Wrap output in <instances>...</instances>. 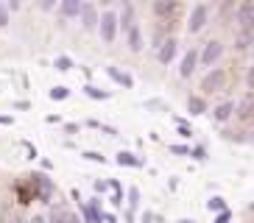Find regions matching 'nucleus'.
Masks as SVG:
<instances>
[{
  "label": "nucleus",
  "instance_id": "39",
  "mask_svg": "<svg viewBox=\"0 0 254 223\" xmlns=\"http://www.w3.org/2000/svg\"><path fill=\"white\" fill-rule=\"evenodd\" d=\"M64 131H67V134H75V131H78V123H67V126H64Z\"/></svg>",
  "mask_w": 254,
  "mask_h": 223
},
{
  "label": "nucleus",
  "instance_id": "1",
  "mask_svg": "<svg viewBox=\"0 0 254 223\" xmlns=\"http://www.w3.org/2000/svg\"><path fill=\"white\" fill-rule=\"evenodd\" d=\"M226 84H229V70H224V67H212V70L201 78V92H204V95L224 92Z\"/></svg>",
  "mask_w": 254,
  "mask_h": 223
},
{
  "label": "nucleus",
  "instance_id": "3",
  "mask_svg": "<svg viewBox=\"0 0 254 223\" xmlns=\"http://www.w3.org/2000/svg\"><path fill=\"white\" fill-rule=\"evenodd\" d=\"M209 6L207 3H195L193 8H190V17H187V34H198V31H204V25L209 22Z\"/></svg>",
  "mask_w": 254,
  "mask_h": 223
},
{
  "label": "nucleus",
  "instance_id": "32",
  "mask_svg": "<svg viewBox=\"0 0 254 223\" xmlns=\"http://www.w3.org/2000/svg\"><path fill=\"white\" fill-rule=\"evenodd\" d=\"M246 84H249V92H254V64L249 67V73H246Z\"/></svg>",
  "mask_w": 254,
  "mask_h": 223
},
{
  "label": "nucleus",
  "instance_id": "12",
  "mask_svg": "<svg viewBox=\"0 0 254 223\" xmlns=\"http://www.w3.org/2000/svg\"><path fill=\"white\" fill-rule=\"evenodd\" d=\"M48 221L51 223H78V215H75L73 209H67V207H53Z\"/></svg>",
  "mask_w": 254,
  "mask_h": 223
},
{
  "label": "nucleus",
  "instance_id": "38",
  "mask_svg": "<svg viewBox=\"0 0 254 223\" xmlns=\"http://www.w3.org/2000/svg\"><path fill=\"white\" fill-rule=\"evenodd\" d=\"M23 148L28 151V156H31V159H37V148H34V145H31V142H23Z\"/></svg>",
  "mask_w": 254,
  "mask_h": 223
},
{
  "label": "nucleus",
  "instance_id": "10",
  "mask_svg": "<svg viewBox=\"0 0 254 223\" xmlns=\"http://www.w3.org/2000/svg\"><path fill=\"white\" fill-rule=\"evenodd\" d=\"M195 67H198V51H193V48H190V51L185 53V56H182V64H179V78H190V75L195 73Z\"/></svg>",
  "mask_w": 254,
  "mask_h": 223
},
{
  "label": "nucleus",
  "instance_id": "22",
  "mask_svg": "<svg viewBox=\"0 0 254 223\" xmlns=\"http://www.w3.org/2000/svg\"><path fill=\"white\" fill-rule=\"evenodd\" d=\"M48 95H51V101H67V98H70V89L64 87V84H59V87H53Z\"/></svg>",
  "mask_w": 254,
  "mask_h": 223
},
{
  "label": "nucleus",
  "instance_id": "24",
  "mask_svg": "<svg viewBox=\"0 0 254 223\" xmlns=\"http://www.w3.org/2000/svg\"><path fill=\"white\" fill-rule=\"evenodd\" d=\"M53 67H56L59 73H67V70H73V59H70V56H56Z\"/></svg>",
  "mask_w": 254,
  "mask_h": 223
},
{
  "label": "nucleus",
  "instance_id": "40",
  "mask_svg": "<svg viewBox=\"0 0 254 223\" xmlns=\"http://www.w3.org/2000/svg\"><path fill=\"white\" fill-rule=\"evenodd\" d=\"M6 8H8V11H17V8H20V3H17V0H8Z\"/></svg>",
  "mask_w": 254,
  "mask_h": 223
},
{
  "label": "nucleus",
  "instance_id": "35",
  "mask_svg": "<svg viewBox=\"0 0 254 223\" xmlns=\"http://www.w3.org/2000/svg\"><path fill=\"white\" fill-rule=\"evenodd\" d=\"M39 8H42V11H53V8H56V3H53V0H42V3H39Z\"/></svg>",
  "mask_w": 254,
  "mask_h": 223
},
{
  "label": "nucleus",
  "instance_id": "19",
  "mask_svg": "<svg viewBox=\"0 0 254 223\" xmlns=\"http://www.w3.org/2000/svg\"><path fill=\"white\" fill-rule=\"evenodd\" d=\"M187 112H190V114H204V112H207V101H204V95H190L187 98Z\"/></svg>",
  "mask_w": 254,
  "mask_h": 223
},
{
  "label": "nucleus",
  "instance_id": "2",
  "mask_svg": "<svg viewBox=\"0 0 254 223\" xmlns=\"http://www.w3.org/2000/svg\"><path fill=\"white\" fill-rule=\"evenodd\" d=\"M28 181H31V190H34V198L51 204L53 193H56V184H53L51 178L45 173H34V176H28Z\"/></svg>",
  "mask_w": 254,
  "mask_h": 223
},
{
  "label": "nucleus",
  "instance_id": "33",
  "mask_svg": "<svg viewBox=\"0 0 254 223\" xmlns=\"http://www.w3.org/2000/svg\"><path fill=\"white\" fill-rule=\"evenodd\" d=\"M168 151H171V154H190L187 145H168Z\"/></svg>",
  "mask_w": 254,
  "mask_h": 223
},
{
  "label": "nucleus",
  "instance_id": "5",
  "mask_svg": "<svg viewBox=\"0 0 254 223\" xmlns=\"http://www.w3.org/2000/svg\"><path fill=\"white\" fill-rule=\"evenodd\" d=\"M221 56H224V42H221V39H209V42H204L201 51H198V64L212 70V64H215Z\"/></svg>",
  "mask_w": 254,
  "mask_h": 223
},
{
  "label": "nucleus",
  "instance_id": "7",
  "mask_svg": "<svg viewBox=\"0 0 254 223\" xmlns=\"http://www.w3.org/2000/svg\"><path fill=\"white\" fill-rule=\"evenodd\" d=\"M78 22H81L84 31H98V22H101V14L92 3H84L81 6V14H78Z\"/></svg>",
  "mask_w": 254,
  "mask_h": 223
},
{
  "label": "nucleus",
  "instance_id": "41",
  "mask_svg": "<svg viewBox=\"0 0 254 223\" xmlns=\"http://www.w3.org/2000/svg\"><path fill=\"white\" fill-rule=\"evenodd\" d=\"M0 123H3V126H11V117H6V114H0Z\"/></svg>",
  "mask_w": 254,
  "mask_h": 223
},
{
  "label": "nucleus",
  "instance_id": "14",
  "mask_svg": "<svg viewBox=\"0 0 254 223\" xmlns=\"http://www.w3.org/2000/svg\"><path fill=\"white\" fill-rule=\"evenodd\" d=\"M81 0H62L59 3V14H62V20H70V17H78L81 14Z\"/></svg>",
  "mask_w": 254,
  "mask_h": 223
},
{
  "label": "nucleus",
  "instance_id": "15",
  "mask_svg": "<svg viewBox=\"0 0 254 223\" xmlns=\"http://www.w3.org/2000/svg\"><path fill=\"white\" fill-rule=\"evenodd\" d=\"M179 3H171V0H168V3H165V0H157V3H154V14L159 17V20H165V17H173V14H179Z\"/></svg>",
  "mask_w": 254,
  "mask_h": 223
},
{
  "label": "nucleus",
  "instance_id": "42",
  "mask_svg": "<svg viewBox=\"0 0 254 223\" xmlns=\"http://www.w3.org/2000/svg\"><path fill=\"white\" fill-rule=\"evenodd\" d=\"M104 221L106 223H118V218H115V215H104Z\"/></svg>",
  "mask_w": 254,
  "mask_h": 223
},
{
  "label": "nucleus",
  "instance_id": "25",
  "mask_svg": "<svg viewBox=\"0 0 254 223\" xmlns=\"http://www.w3.org/2000/svg\"><path fill=\"white\" fill-rule=\"evenodd\" d=\"M128 212H134L137 207H140V190H137V187H128Z\"/></svg>",
  "mask_w": 254,
  "mask_h": 223
},
{
  "label": "nucleus",
  "instance_id": "17",
  "mask_svg": "<svg viewBox=\"0 0 254 223\" xmlns=\"http://www.w3.org/2000/svg\"><path fill=\"white\" fill-rule=\"evenodd\" d=\"M118 20H120V28H123V34H126V31H131V28L137 25V22H134V6H131V3H123V11L118 14Z\"/></svg>",
  "mask_w": 254,
  "mask_h": 223
},
{
  "label": "nucleus",
  "instance_id": "11",
  "mask_svg": "<svg viewBox=\"0 0 254 223\" xmlns=\"http://www.w3.org/2000/svg\"><path fill=\"white\" fill-rule=\"evenodd\" d=\"M235 117V101H221L218 106H212V120L215 123H229V120Z\"/></svg>",
  "mask_w": 254,
  "mask_h": 223
},
{
  "label": "nucleus",
  "instance_id": "8",
  "mask_svg": "<svg viewBox=\"0 0 254 223\" xmlns=\"http://www.w3.org/2000/svg\"><path fill=\"white\" fill-rule=\"evenodd\" d=\"M176 53H179V42H176V37H168L162 45H159L157 61H159V64H171V61L176 59Z\"/></svg>",
  "mask_w": 254,
  "mask_h": 223
},
{
  "label": "nucleus",
  "instance_id": "44",
  "mask_svg": "<svg viewBox=\"0 0 254 223\" xmlns=\"http://www.w3.org/2000/svg\"><path fill=\"white\" fill-rule=\"evenodd\" d=\"M176 223H195V221H190V218H182V221H176Z\"/></svg>",
  "mask_w": 254,
  "mask_h": 223
},
{
  "label": "nucleus",
  "instance_id": "28",
  "mask_svg": "<svg viewBox=\"0 0 254 223\" xmlns=\"http://www.w3.org/2000/svg\"><path fill=\"white\" fill-rule=\"evenodd\" d=\"M249 42H252V34H243V31H240V34H238V42H235V45H238V51H246Z\"/></svg>",
  "mask_w": 254,
  "mask_h": 223
},
{
  "label": "nucleus",
  "instance_id": "4",
  "mask_svg": "<svg viewBox=\"0 0 254 223\" xmlns=\"http://www.w3.org/2000/svg\"><path fill=\"white\" fill-rule=\"evenodd\" d=\"M118 31H120V20L115 11H104L101 14V22H98V34H101V39H104L106 45H112L115 39H118Z\"/></svg>",
  "mask_w": 254,
  "mask_h": 223
},
{
  "label": "nucleus",
  "instance_id": "43",
  "mask_svg": "<svg viewBox=\"0 0 254 223\" xmlns=\"http://www.w3.org/2000/svg\"><path fill=\"white\" fill-rule=\"evenodd\" d=\"M249 142H252V145H254V128H252V131H249Z\"/></svg>",
  "mask_w": 254,
  "mask_h": 223
},
{
  "label": "nucleus",
  "instance_id": "21",
  "mask_svg": "<svg viewBox=\"0 0 254 223\" xmlns=\"http://www.w3.org/2000/svg\"><path fill=\"white\" fill-rule=\"evenodd\" d=\"M207 209H209V212H218V215H221V212H226V201L221 198V195H212V198L207 201Z\"/></svg>",
  "mask_w": 254,
  "mask_h": 223
},
{
  "label": "nucleus",
  "instance_id": "16",
  "mask_svg": "<svg viewBox=\"0 0 254 223\" xmlns=\"http://www.w3.org/2000/svg\"><path fill=\"white\" fill-rule=\"evenodd\" d=\"M115 162L120 165V167H142V159L137 154H131V151H118V156H115Z\"/></svg>",
  "mask_w": 254,
  "mask_h": 223
},
{
  "label": "nucleus",
  "instance_id": "9",
  "mask_svg": "<svg viewBox=\"0 0 254 223\" xmlns=\"http://www.w3.org/2000/svg\"><path fill=\"white\" fill-rule=\"evenodd\" d=\"M235 114H238V120H254V92H246L235 104Z\"/></svg>",
  "mask_w": 254,
  "mask_h": 223
},
{
  "label": "nucleus",
  "instance_id": "34",
  "mask_svg": "<svg viewBox=\"0 0 254 223\" xmlns=\"http://www.w3.org/2000/svg\"><path fill=\"white\" fill-rule=\"evenodd\" d=\"M229 209H226V212H221V215H215V221H212V223H229Z\"/></svg>",
  "mask_w": 254,
  "mask_h": 223
},
{
  "label": "nucleus",
  "instance_id": "31",
  "mask_svg": "<svg viewBox=\"0 0 254 223\" xmlns=\"http://www.w3.org/2000/svg\"><path fill=\"white\" fill-rule=\"evenodd\" d=\"M190 156H195L198 162H204V159H207V151H204L201 145H198V148H193V151H190Z\"/></svg>",
  "mask_w": 254,
  "mask_h": 223
},
{
  "label": "nucleus",
  "instance_id": "37",
  "mask_svg": "<svg viewBox=\"0 0 254 223\" xmlns=\"http://www.w3.org/2000/svg\"><path fill=\"white\" fill-rule=\"evenodd\" d=\"M109 190V181H95V193H106Z\"/></svg>",
  "mask_w": 254,
  "mask_h": 223
},
{
  "label": "nucleus",
  "instance_id": "6",
  "mask_svg": "<svg viewBox=\"0 0 254 223\" xmlns=\"http://www.w3.org/2000/svg\"><path fill=\"white\" fill-rule=\"evenodd\" d=\"M235 22L243 34H252L254 31V0H246L235 8Z\"/></svg>",
  "mask_w": 254,
  "mask_h": 223
},
{
  "label": "nucleus",
  "instance_id": "26",
  "mask_svg": "<svg viewBox=\"0 0 254 223\" xmlns=\"http://www.w3.org/2000/svg\"><path fill=\"white\" fill-rule=\"evenodd\" d=\"M145 109H162V112H171V106L165 104V101H159V98H151V101H145Z\"/></svg>",
  "mask_w": 254,
  "mask_h": 223
},
{
  "label": "nucleus",
  "instance_id": "13",
  "mask_svg": "<svg viewBox=\"0 0 254 223\" xmlns=\"http://www.w3.org/2000/svg\"><path fill=\"white\" fill-rule=\"evenodd\" d=\"M106 75H109V78H112L115 84H120V87H126V89H131V87H134V78H131L128 73H123V70H118L115 64H109V67H106Z\"/></svg>",
  "mask_w": 254,
  "mask_h": 223
},
{
  "label": "nucleus",
  "instance_id": "18",
  "mask_svg": "<svg viewBox=\"0 0 254 223\" xmlns=\"http://www.w3.org/2000/svg\"><path fill=\"white\" fill-rule=\"evenodd\" d=\"M126 42H128V51L131 53L142 51V31H140V25H134L131 31H126Z\"/></svg>",
  "mask_w": 254,
  "mask_h": 223
},
{
  "label": "nucleus",
  "instance_id": "23",
  "mask_svg": "<svg viewBox=\"0 0 254 223\" xmlns=\"http://www.w3.org/2000/svg\"><path fill=\"white\" fill-rule=\"evenodd\" d=\"M224 140H226V142H249V134H246V131H229V128H226V131H224Z\"/></svg>",
  "mask_w": 254,
  "mask_h": 223
},
{
  "label": "nucleus",
  "instance_id": "36",
  "mask_svg": "<svg viewBox=\"0 0 254 223\" xmlns=\"http://www.w3.org/2000/svg\"><path fill=\"white\" fill-rule=\"evenodd\" d=\"M25 223H51V221H48L45 215H31V218H28V221H25Z\"/></svg>",
  "mask_w": 254,
  "mask_h": 223
},
{
  "label": "nucleus",
  "instance_id": "20",
  "mask_svg": "<svg viewBox=\"0 0 254 223\" xmlns=\"http://www.w3.org/2000/svg\"><path fill=\"white\" fill-rule=\"evenodd\" d=\"M84 95L92 98V101H109V98H112L106 89H98V87H92V84H87V87H84Z\"/></svg>",
  "mask_w": 254,
  "mask_h": 223
},
{
  "label": "nucleus",
  "instance_id": "27",
  "mask_svg": "<svg viewBox=\"0 0 254 223\" xmlns=\"http://www.w3.org/2000/svg\"><path fill=\"white\" fill-rule=\"evenodd\" d=\"M84 159H90V162H101V165H104L106 162V156L104 154H98V151H84Z\"/></svg>",
  "mask_w": 254,
  "mask_h": 223
},
{
  "label": "nucleus",
  "instance_id": "30",
  "mask_svg": "<svg viewBox=\"0 0 254 223\" xmlns=\"http://www.w3.org/2000/svg\"><path fill=\"white\" fill-rule=\"evenodd\" d=\"M8 25V8H6V3H0V28H6Z\"/></svg>",
  "mask_w": 254,
  "mask_h": 223
},
{
  "label": "nucleus",
  "instance_id": "29",
  "mask_svg": "<svg viewBox=\"0 0 254 223\" xmlns=\"http://www.w3.org/2000/svg\"><path fill=\"white\" fill-rule=\"evenodd\" d=\"M176 126H179V137L190 140V134H193V128H187V123H185V120H176Z\"/></svg>",
  "mask_w": 254,
  "mask_h": 223
}]
</instances>
